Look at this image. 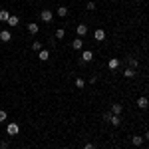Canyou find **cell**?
Masks as SVG:
<instances>
[{"label":"cell","instance_id":"cb8c5ba5","mask_svg":"<svg viewBox=\"0 0 149 149\" xmlns=\"http://www.w3.org/2000/svg\"><path fill=\"white\" fill-rule=\"evenodd\" d=\"M88 10H95V2H88Z\"/></svg>","mask_w":149,"mask_h":149},{"label":"cell","instance_id":"ffe728a7","mask_svg":"<svg viewBox=\"0 0 149 149\" xmlns=\"http://www.w3.org/2000/svg\"><path fill=\"white\" fill-rule=\"evenodd\" d=\"M32 50H34V52H40V50H44V48H42V42H32Z\"/></svg>","mask_w":149,"mask_h":149},{"label":"cell","instance_id":"e0dca14e","mask_svg":"<svg viewBox=\"0 0 149 149\" xmlns=\"http://www.w3.org/2000/svg\"><path fill=\"white\" fill-rule=\"evenodd\" d=\"M18 22H20L18 16H10V18H8V26H18Z\"/></svg>","mask_w":149,"mask_h":149},{"label":"cell","instance_id":"484cf974","mask_svg":"<svg viewBox=\"0 0 149 149\" xmlns=\"http://www.w3.org/2000/svg\"><path fill=\"white\" fill-rule=\"evenodd\" d=\"M84 149H95V145H93V143H88V145H86Z\"/></svg>","mask_w":149,"mask_h":149},{"label":"cell","instance_id":"7c38bea8","mask_svg":"<svg viewBox=\"0 0 149 149\" xmlns=\"http://www.w3.org/2000/svg\"><path fill=\"white\" fill-rule=\"evenodd\" d=\"M93 38H95L97 42H102L103 38H105V32H103L102 28H97V30H95V34H93Z\"/></svg>","mask_w":149,"mask_h":149},{"label":"cell","instance_id":"ac0fdd59","mask_svg":"<svg viewBox=\"0 0 149 149\" xmlns=\"http://www.w3.org/2000/svg\"><path fill=\"white\" fill-rule=\"evenodd\" d=\"M123 76H125V78H133V76H135V70L125 68V72H123Z\"/></svg>","mask_w":149,"mask_h":149},{"label":"cell","instance_id":"ba28073f","mask_svg":"<svg viewBox=\"0 0 149 149\" xmlns=\"http://www.w3.org/2000/svg\"><path fill=\"white\" fill-rule=\"evenodd\" d=\"M92 58H93V52L86 50V52L81 54V62H84V64H88V62H92Z\"/></svg>","mask_w":149,"mask_h":149},{"label":"cell","instance_id":"8fae6325","mask_svg":"<svg viewBox=\"0 0 149 149\" xmlns=\"http://www.w3.org/2000/svg\"><path fill=\"white\" fill-rule=\"evenodd\" d=\"M107 68L111 70V72H113V70H117V68H119V60H115V58H111V60L107 62Z\"/></svg>","mask_w":149,"mask_h":149},{"label":"cell","instance_id":"8992f818","mask_svg":"<svg viewBox=\"0 0 149 149\" xmlns=\"http://www.w3.org/2000/svg\"><path fill=\"white\" fill-rule=\"evenodd\" d=\"M147 105H149V100L147 97H137V107H141V109H147Z\"/></svg>","mask_w":149,"mask_h":149},{"label":"cell","instance_id":"6da1fadb","mask_svg":"<svg viewBox=\"0 0 149 149\" xmlns=\"http://www.w3.org/2000/svg\"><path fill=\"white\" fill-rule=\"evenodd\" d=\"M6 131H8V135H10V137H14V135H18V133H20V125H18V123H8Z\"/></svg>","mask_w":149,"mask_h":149},{"label":"cell","instance_id":"9a60e30c","mask_svg":"<svg viewBox=\"0 0 149 149\" xmlns=\"http://www.w3.org/2000/svg\"><path fill=\"white\" fill-rule=\"evenodd\" d=\"M131 141H133V145H141V143H143V137H141V135H133V137H131Z\"/></svg>","mask_w":149,"mask_h":149},{"label":"cell","instance_id":"7402d4cb","mask_svg":"<svg viewBox=\"0 0 149 149\" xmlns=\"http://www.w3.org/2000/svg\"><path fill=\"white\" fill-rule=\"evenodd\" d=\"M84 86H86V81L81 80V78H78V80H76V88H80V90H81Z\"/></svg>","mask_w":149,"mask_h":149},{"label":"cell","instance_id":"d6986e66","mask_svg":"<svg viewBox=\"0 0 149 149\" xmlns=\"http://www.w3.org/2000/svg\"><path fill=\"white\" fill-rule=\"evenodd\" d=\"M64 36H66V30H64V28H58V30H56V38H58V40H62Z\"/></svg>","mask_w":149,"mask_h":149},{"label":"cell","instance_id":"603a6c76","mask_svg":"<svg viewBox=\"0 0 149 149\" xmlns=\"http://www.w3.org/2000/svg\"><path fill=\"white\" fill-rule=\"evenodd\" d=\"M6 117H8L6 111H4V109H0V121H6Z\"/></svg>","mask_w":149,"mask_h":149},{"label":"cell","instance_id":"3957f363","mask_svg":"<svg viewBox=\"0 0 149 149\" xmlns=\"http://www.w3.org/2000/svg\"><path fill=\"white\" fill-rule=\"evenodd\" d=\"M10 38H12L10 30H0V42H10Z\"/></svg>","mask_w":149,"mask_h":149},{"label":"cell","instance_id":"52a82bcc","mask_svg":"<svg viewBox=\"0 0 149 149\" xmlns=\"http://www.w3.org/2000/svg\"><path fill=\"white\" fill-rule=\"evenodd\" d=\"M26 30H28L30 34H38V30H40V26H38L36 22H30L28 26H26Z\"/></svg>","mask_w":149,"mask_h":149},{"label":"cell","instance_id":"44dd1931","mask_svg":"<svg viewBox=\"0 0 149 149\" xmlns=\"http://www.w3.org/2000/svg\"><path fill=\"white\" fill-rule=\"evenodd\" d=\"M137 66H139V62H137V60H135V58H129V68H131V70H135Z\"/></svg>","mask_w":149,"mask_h":149},{"label":"cell","instance_id":"4fadbf2b","mask_svg":"<svg viewBox=\"0 0 149 149\" xmlns=\"http://www.w3.org/2000/svg\"><path fill=\"white\" fill-rule=\"evenodd\" d=\"M8 18H10V12L0 10V22H8Z\"/></svg>","mask_w":149,"mask_h":149},{"label":"cell","instance_id":"2e32d148","mask_svg":"<svg viewBox=\"0 0 149 149\" xmlns=\"http://www.w3.org/2000/svg\"><path fill=\"white\" fill-rule=\"evenodd\" d=\"M56 14H58V16H62V18H64V16H68V8H66V6H60Z\"/></svg>","mask_w":149,"mask_h":149},{"label":"cell","instance_id":"9c48e42d","mask_svg":"<svg viewBox=\"0 0 149 149\" xmlns=\"http://www.w3.org/2000/svg\"><path fill=\"white\" fill-rule=\"evenodd\" d=\"M107 121H109L113 127H117L119 123H121V117H119V115H111V113H109V119H107Z\"/></svg>","mask_w":149,"mask_h":149},{"label":"cell","instance_id":"d4e9b609","mask_svg":"<svg viewBox=\"0 0 149 149\" xmlns=\"http://www.w3.org/2000/svg\"><path fill=\"white\" fill-rule=\"evenodd\" d=\"M0 149H8V141H0Z\"/></svg>","mask_w":149,"mask_h":149},{"label":"cell","instance_id":"5b68a950","mask_svg":"<svg viewBox=\"0 0 149 149\" xmlns=\"http://www.w3.org/2000/svg\"><path fill=\"white\" fill-rule=\"evenodd\" d=\"M121 111H123V105L121 103H113L111 105V115H121Z\"/></svg>","mask_w":149,"mask_h":149},{"label":"cell","instance_id":"5bb4252c","mask_svg":"<svg viewBox=\"0 0 149 149\" xmlns=\"http://www.w3.org/2000/svg\"><path fill=\"white\" fill-rule=\"evenodd\" d=\"M38 58H40L42 62H46L48 58H50V52H48V50H40V54H38Z\"/></svg>","mask_w":149,"mask_h":149},{"label":"cell","instance_id":"7a4b0ae2","mask_svg":"<svg viewBox=\"0 0 149 149\" xmlns=\"http://www.w3.org/2000/svg\"><path fill=\"white\" fill-rule=\"evenodd\" d=\"M40 18H42V22H52V20H54V14H52V12L50 10H42L40 12Z\"/></svg>","mask_w":149,"mask_h":149},{"label":"cell","instance_id":"277c9868","mask_svg":"<svg viewBox=\"0 0 149 149\" xmlns=\"http://www.w3.org/2000/svg\"><path fill=\"white\" fill-rule=\"evenodd\" d=\"M76 34H78V38L86 36V34H88V26H86V24H80V26L76 28Z\"/></svg>","mask_w":149,"mask_h":149},{"label":"cell","instance_id":"4316f807","mask_svg":"<svg viewBox=\"0 0 149 149\" xmlns=\"http://www.w3.org/2000/svg\"><path fill=\"white\" fill-rule=\"evenodd\" d=\"M145 139H147V141H149V131H147V133H145Z\"/></svg>","mask_w":149,"mask_h":149},{"label":"cell","instance_id":"30bf717a","mask_svg":"<svg viewBox=\"0 0 149 149\" xmlns=\"http://www.w3.org/2000/svg\"><path fill=\"white\" fill-rule=\"evenodd\" d=\"M84 48V40L81 38H76L74 42H72V50H81Z\"/></svg>","mask_w":149,"mask_h":149}]
</instances>
